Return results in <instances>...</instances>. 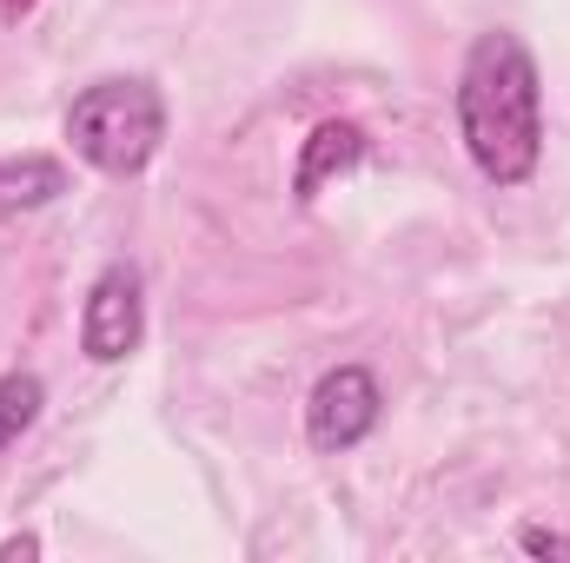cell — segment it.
<instances>
[{"label":"cell","mask_w":570,"mask_h":563,"mask_svg":"<svg viewBox=\"0 0 570 563\" xmlns=\"http://www.w3.org/2000/svg\"><path fill=\"white\" fill-rule=\"evenodd\" d=\"M27 7H33V0H0V20H20Z\"/></svg>","instance_id":"obj_10"},{"label":"cell","mask_w":570,"mask_h":563,"mask_svg":"<svg viewBox=\"0 0 570 563\" xmlns=\"http://www.w3.org/2000/svg\"><path fill=\"white\" fill-rule=\"evenodd\" d=\"M67 140L94 172L134 179L166 146V100L153 80H100L67 107Z\"/></svg>","instance_id":"obj_2"},{"label":"cell","mask_w":570,"mask_h":563,"mask_svg":"<svg viewBox=\"0 0 570 563\" xmlns=\"http://www.w3.org/2000/svg\"><path fill=\"white\" fill-rule=\"evenodd\" d=\"M67 192V166L47 159V152H20V159H0V213H33L47 199Z\"/></svg>","instance_id":"obj_6"},{"label":"cell","mask_w":570,"mask_h":563,"mask_svg":"<svg viewBox=\"0 0 570 563\" xmlns=\"http://www.w3.org/2000/svg\"><path fill=\"white\" fill-rule=\"evenodd\" d=\"M146 332V298H140V273L134 266H107L94 292H87V312H80V352L94 365H120L140 352Z\"/></svg>","instance_id":"obj_4"},{"label":"cell","mask_w":570,"mask_h":563,"mask_svg":"<svg viewBox=\"0 0 570 563\" xmlns=\"http://www.w3.org/2000/svg\"><path fill=\"white\" fill-rule=\"evenodd\" d=\"M379 412H385L379 378L365 365H332L305 398V437H312V451L338 457V451H352L379 431Z\"/></svg>","instance_id":"obj_3"},{"label":"cell","mask_w":570,"mask_h":563,"mask_svg":"<svg viewBox=\"0 0 570 563\" xmlns=\"http://www.w3.org/2000/svg\"><path fill=\"white\" fill-rule=\"evenodd\" d=\"M40 405H47V392H40L33 372H7V378H0V451L20 444V431L40 418Z\"/></svg>","instance_id":"obj_7"},{"label":"cell","mask_w":570,"mask_h":563,"mask_svg":"<svg viewBox=\"0 0 570 563\" xmlns=\"http://www.w3.org/2000/svg\"><path fill=\"white\" fill-rule=\"evenodd\" d=\"M518 544H524L531 557H564V563H570V537H564V531H544V524H524V531H518Z\"/></svg>","instance_id":"obj_8"},{"label":"cell","mask_w":570,"mask_h":563,"mask_svg":"<svg viewBox=\"0 0 570 563\" xmlns=\"http://www.w3.org/2000/svg\"><path fill=\"white\" fill-rule=\"evenodd\" d=\"M358 159H365V127H352V120L312 127L305 146H298V166H292V199L312 206L325 186H338L345 172H358Z\"/></svg>","instance_id":"obj_5"},{"label":"cell","mask_w":570,"mask_h":563,"mask_svg":"<svg viewBox=\"0 0 570 563\" xmlns=\"http://www.w3.org/2000/svg\"><path fill=\"white\" fill-rule=\"evenodd\" d=\"M458 134L491 186H524L544 159V80L518 33L491 27L471 40L458 73Z\"/></svg>","instance_id":"obj_1"},{"label":"cell","mask_w":570,"mask_h":563,"mask_svg":"<svg viewBox=\"0 0 570 563\" xmlns=\"http://www.w3.org/2000/svg\"><path fill=\"white\" fill-rule=\"evenodd\" d=\"M13 557H40V537H7L0 544V563H13Z\"/></svg>","instance_id":"obj_9"}]
</instances>
